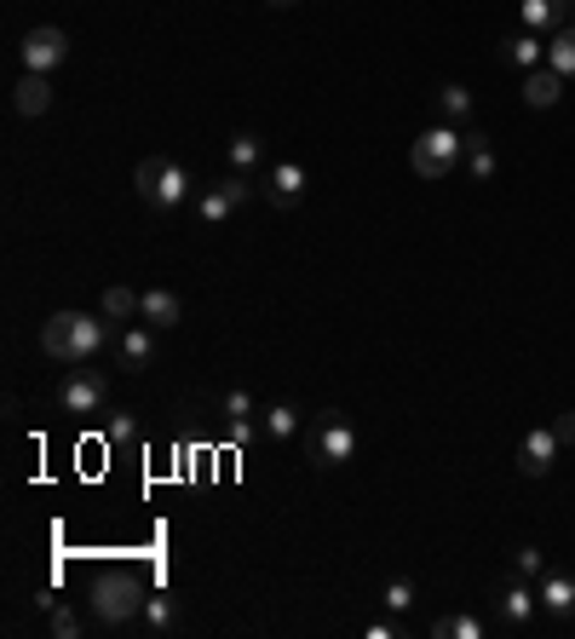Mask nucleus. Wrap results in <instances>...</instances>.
<instances>
[{
	"label": "nucleus",
	"mask_w": 575,
	"mask_h": 639,
	"mask_svg": "<svg viewBox=\"0 0 575 639\" xmlns=\"http://www.w3.org/2000/svg\"><path fill=\"white\" fill-rule=\"evenodd\" d=\"M271 7H294V0H271Z\"/></svg>",
	"instance_id": "33"
},
{
	"label": "nucleus",
	"mask_w": 575,
	"mask_h": 639,
	"mask_svg": "<svg viewBox=\"0 0 575 639\" xmlns=\"http://www.w3.org/2000/svg\"><path fill=\"white\" fill-rule=\"evenodd\" d=\"M105 346H115V323L105 311H52L47 323H40V352L52 357V364H93Z\"/></svg>",
	"instance_id": "1"
},
{
	"label": "nucleus",
	"mask_w": 575,
	"mask_h": 639,
	"mask_svg": "<svg viewBox=\"0 0 575 639\" xmlns=\"http://www.w3.org/2000/svg\"><path fill=\"white\" fill-rule=\"evenodd\" d=\"M552 432H559V444L570 450V444H575V409H564L559 421H552Z\"/></svg>",
	"instance_id": "32"
},
{
	"label": "nucleus",
	"mask_w": 575,
	"mask_h": 639,
	"mask_svg": "<svg viewBox=\"0 0 575 639\" xmlns=\"http://www.w3.org/2000/svg\"><path fill=\"white\" fill-rule=\"evenodd\" d=\"M265 162V145H259V133H231V173H248Z\"/></svg>",
	"instance_id": "24"
},
{
	"label": "nucleus",
	"mask_w": 575,
	"mask_h": 639,
	"mask_svg": "<svg viewBox=\"0 0 575 639\" xmlns=\"http://www.w3.org/2000/svg\"><path fill=\"white\" fill-rule=\"evenodd\" d=\"M133 191H138L156 213H179V208L196 196L191 168L173 162V156H150V162H138V168H133Z\"/></svg>",
	"instance_id": "2"
},
{
	"label": "nucleus",
	"mask_w": 575,
	"mask_h": 639,
	"mask_svg": "<svg viewBox=\"0 0 575 639\" xmlns=\"http://www.w3.org/2000/svg\"><path fill=\"white\" fill-rule=\"evenodd\" d=\"M570 24H575V0H570Z\"/></svg>",
	"instance_id": "34"
},
{
	"label": "nucleus",
	"mask_w": 575,
	"mask_h": 639,
	"mask_svg": "<svg viewBox=\"0 0 575 639\" xmlns=\"http://www.w3.org/2000/svg\"><path fill=\"white\" fill-rule=\"evenodd\" d=\"M466 173L496 179V145H489V133H466Z\"/></svg>",
	"instance_id": "23"
},
{
	"label": "nucleus",
	"mask_w": 575,
	"mask_h": 639,
	"mask_svg": "<svg viewBox=\"0 0 575 639\" xmlns=\"http://www.w3.org/2000/svg\"><path fill=\"white\" fill-rule=\"evenodd\" d=\"M352 455H357V427L345 421L340 409H322L317 427H311V467L334 472V467L352 462Z\"/></svg>",
	"instance_id": "5"
},
{
	"label": "nucleus",
	"mask_w": 575,
	"mask_h": 639,
	"mask_svg": "<svg viewBox=\"0 0 575 639\" xmlns=\"http://www.w3.org/2000/svg\"><path fill=\"white\" fill-rule=\"evenodd\" d=\"M501 58H506V64H518V70L529 75V70H541V64H547V47H541V35H536V29H518V35H506V41H501Z\"/></svg>",
	"instance_id": "17"
},
{
	"label": "nucleus",
	"mask_w": 575,
	"mask_h": 639,
	"mask_svg": "<svg viewBox=\"0 0 575 639\" xmlns=\"http://www.w3.org/2000/svg\"><path fill=\"white\" fill-rule=\"evenodd\" d=\"M98 311H105L115 329H121V323H138L144 294H138V288H127V283H115V288H105V299H98Z\"/></svg>",
	"instance_id": "19"
},
{
	"label": "nucleus",
	"mask_w": 575,
	"mask_h": 639,
	"mask_svg": "<svg viewBox=\"0 0 575 639\" xmlns=\"http://www.w3.org/2000/svg\"><path fill=\"white\" fill-rule=\"evenodd\" d=\"M110 444H133V438H138V421H133V415L127 409H121V415H110Z\"/></svg>",
	"instance_id": "30"
},
{
	"label": "nucleus",
	"mask_w": 575,
	"mask_h": 639,
	"mask_svg": "<svg viewBox=\"0 0 575 639\" xmlns=\"http://www.w3.org/2000/svg\"><path fill=\"white\" fill-rule=\"evenodd\" d=\"M536 611H541V593H536V582L512 576V582H501V588H496V623H501V628H524Z\"/></svg>",
	"instance_id": "9"
},
{
	"label": "nucleus",
	"mask_w": 575,
	"mask_h": 639,
	"mask_svg": "<svg viewBox=\"0 0 575 639\" xmlns=\"http://www.w3.org/2000/svg\"><path fill=\"white\" fill-rule=\"evenodd\" d=\"M179 294L173 288H144V311H138V323H150V329H179Z\"/></svg>",
	"instance_id": "16"
},
{
	"label": "nucleus",
	"mask_w": 575,
	"mask_h": 639,
	"mask_svg": "<svg viewBox=\"0 0 575 639\" xmlns=\"http://www.w3.org/2000/svg\"><path fill=\"white\" fill-rule=\"evenodd\" d=\"M150 364H156V329L150 323H121L115 329V369L138 374V369H150Z\"/></svg>",
	"instance_id": "10"
},
{
	"label": "nucleus",
	"mask_w": 575,
	"mask_h": 639,
	"mask_svg": "<svg viewBox=\"0 0 575 639\" xmlns=\"http://www.w3.org/2000/svg\"><path fill=\"white\" fill-rule=\"evenodd\" d=\"M12 110L29 115V122H35V115H47L52 110V82H47V75H29L24 70V82L12 87Z\"/></svg>",
	"instance_id": "15"
},
{
	"label": "nucleus",
	"mask_w": 575,
	"mask_h": 639,
	"mask_svg": "<svg viewBox=\"0 0 575 639\" xmlns=\"http://www.w3.org/2000/svg\"><path fill=\"white\" fill-rule=\"evenodd\" d=\"M541 548H512V576H524V582H541Z\"/></svg>",
	"instance_id": "28"
},
{
	"label": "nucleus",
	"mask_w": 575,
	"mask_h": 639,
	"mask_svg": "<svg viewBox=\"0 0 575 639\" xmlns=\"http://www.w3.org/2000/svg\"><path fill=\"white\" fill-rule=\"evenodd\" d=\"M461 162H466V133H455V127H426L408 145V168L420 179H449Z\"/></svg>",
	"instance_id": "4"
},
{
	"label": "nucleus",
	"mask_w": 575,
	"mask_h": 639,
	"mask_svg": "<svg viewBox=\"0 0 575 639\" xmlns=\"http://www.w3.org/2000/svg\"><path fill=\"white\" fill-rule=\"evenodd\" d=\"M219 409H224V421H231V427H236V421H254V415H259V404H254V397L242 392V386H236V392H224V404H219Z\"/></svg>",
	"instance_id": "27"
},
{
	"label": "nucleus",
	"mask_w": 575,
	"mask_h": 639,
	"mask_svg": "<svg viewBox=\"0 0 575 639\" xmlns=\"http://www.w3.org/2000/svg\"><path fill=\"white\" fill-rule=\"evenodd\" d=\"M248 196H254V179L248 173H231V179H219V185H208V191L196 196V219H201V225H224V219L248 202Z\"/></svg>",
	"instance_id": "7"
},
{
	"label": "nucleus",
	"mask_w": 575,
	"mask_h": 639,
	"mask_svg": "<svg viewBox=\"0 0 575 639\" xmlns=\"http://www.w3.org/2000/svg\"><path fill=\"white\" fill-rule=\"evenodd\" d=\"M559 432L552 427H536V432H524V444H518V472L524 478H547L552 472V462H559Z\"/></svg>",
	"instance_id": "12"
},
{
	"label": "nucleus",
	"mask_w": 575,
	"mask_h": 639,
	"mask_svg": "<svg viewBox=\"0 0 575 639\" xmlns=\"http://www.w3.org/2000/svg\"><path fill=\"white\" fill-rule=\"evenodd\" d=\"M17 58H24V70H29V75H52V70L70 58V35H64V29H52V24H40V29H29V35H24Z\"/></svg>",
	"instance_id": "8"
},
{
	"label": "nucleus",
	"mask_w": 575,
	"mask_h": 639,
	"mask_svg": "<svg viewBox=\"0 0 575 639\" xmlns=\"http://www.w3.org/2000/svg\"><path fill=\"white\" fill-rule=\"evenodd\" d=\"M564 24H570V0H524V29L559 35Z\"/></svg>",
	"instance_id": "18"
},
{
	"label": "nucleus",
	"mask_w": 575,
	"mask_h": 639,
	"mask_svg": "<svg viewBox=\"0 0 575 639\" xmlns=\"http://www.w3.org/2000/svg\"><path fill=\"white\" fill-rule=\"evenodd\" d=\"M431 634L438 639H484V616H472V611H443L438 623H431Z\"/></svg>",
	"instance_id": "20"
},
{
	"label": "nucleus",
	"mask_w": 575,
	"mask_h": 639,
	"mask_svg": "<svg viewBox=\"0 0 575 639\" xmlns=\"http://www.w3.org/2000/svg\"><path fill=\"white\" fill-rule=\"evenodd\" d=\"M144 576L138 570H105L98 582L87 588V605H93V616L105 628H127L133 616H138V605H144Z\"/></svg>",
	"instance_id": "3"
},
{
	"label": "nucleus",
	"mask_w": 575,
	"mask_h": 639,
	"mask_svg": "<svg viewBox=\"0 0 575 639\" xmlns=\"http://www.w3.org/2000/svg\"><path fill=\"white\" fill-rule=\"evenodd\" d=\"M105 404H110V381L98 369H87V364H75L64 374V386H58V409L64 415H98Z\"/></svg>",
	"instance_id": "6"
},
{
	"label": "nucleus",
	"mask_w": 575,
	"mask_h": 639,
	"mask_svg": "<svg viewBox=\"0 0 575 639\" xmlns=\"http://www.w3.org/2000/svg\"><path fill=\"white\" fill-rule=\"evenodd\" d=\"M52 634H58V639H75V634H81V616H75V611H58V605H52Z\"/></svg>",
	"instance_id": "31"
},
{
	"label": "nucleus",
	"mask_w": 575,
	"mask_h": 639,
	"mask_svg": "<svg viewBox=\"0 0 575 639\" xmlns=\"http://www.w3.org/2000/svg\"><path fill=\"white\" fill-rule=\"evenodd\" d=\"M536 593H541V611L547 616H559V623H570V616H575V576L570 570H541Z\"/></svg>",
	"instance_id": "13"
},
{
	"label": "nucleus",
	"mask_w": 575,
	"mask_h": 639,
	"mask_svg": "<svg viewBox=\"0 0 575 639\" xmlns=\"http://www.w3.org/2000/svg\"><path fill=\"white\" fill-rule=\"evenodd\" d=\"M559 98H564V75L552 70V64H541V70L524 75V105H529V110H552Z\"/></svg>",
	"instance_id": "14"
},
{
	"label": "nucleus",
	"mask_w": 575,
	"mask_h": 639,
	"mask_svg": "<svg viewBox=\"0 0 575 639\" xmlns=\"http://www.w3.org/2000/svg\"><path fill=\"white\" fill-rule=\"evenodd\" d=\"M380 605H386V611H392V616H403L408 605H415V588H408V582H386V593H380Z\"/></svg>",
	"instance_id": "29"
},
{
	"label": "nucleus",
	"mask_w": 575,
	"mask_h": 639,
	"mask_svg": "<svg viewBox=\"0 0 575 639\" xmlns=\"http://www.w3.org/2000/svg\"><path fill=\"white\" fill-rule=\"evenodd\" d=\"M438 110H443V122H449V127H455V122H466V115H472V93H466L461 82L438 87Z\"/></svg>",
	"instance_id": "26"
},
{
	"label": "nucleus",
	"mask_w": 575,
	"mask_h": 639,
	"mask_svg": "<svg viewBox=\"0 0 575 639\" xmlns=\"http://www.w3.org/2000/svg\"><path fill=\"white\" fill-rule=\"evenodd\" d=\"M259 432L271 438V444H288V438L299 432V409L294 404H271V409H265V421H259Z\"/></svg>",
	"instance_id": "22"
},
{
	"label": "nucleus",
	"mask_w": 575,
	"mask_h": 639,
	"mask_svg": "<svg viewBox=\"0 0 575 639\" xmlns=\"http://www.w3.org/2000/svg\"><path fill=\"white\" fill-rule=\"evenodd\" d=\"M138 623L150 628V634H168L173 623H179V605L168 593H144V605H138Z\"/></svg>",
	"instance_id": "21"
},
{
	"label": "nucleus",
	"mask_w": 575,
	"mask_h": 639,
	"mask_svg": "<svg viewBox=\"0 0 575 639\" xmlns=\"http://www.w3.org/2000/svg\"><path fill=\"white\" fill-rule=\"evenodd\" d=\"M305 185H311V179H305L299 162H271L265 179H259V191H265V202H271V208H294L305 196Z\"/></svg>",
	"instance_id": "11"
},
{
	"label": "nucleus",
	"mask_w": 575,
	"mask_h": 639,
	"mask_svg": "<svg viewBox=\"0 0 575 639\" xmlns=\"http://www.w3.org/2000/svg\"><path fill=\"white\" fill-rule=\"evenodd\" d=\"M547 64H552V70H559V75H564V82H570V75H575V24H564L559 35H552V47H547Z\"/></svg>",
	"instance_id": "25"
}]
</instances>
